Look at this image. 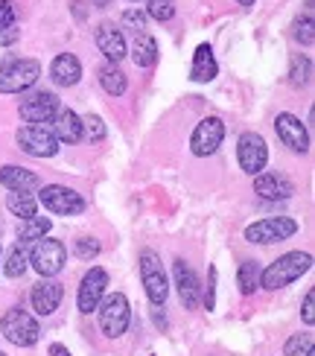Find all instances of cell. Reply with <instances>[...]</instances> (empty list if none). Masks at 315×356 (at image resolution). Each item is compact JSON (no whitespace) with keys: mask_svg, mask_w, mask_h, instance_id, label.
<instances>
[{"mask_svg":"<svg viewBox=\"0 0 315 356\" xmlns=\"http://www.w3.org/2000/svg\"><path fill=\"white\" fill-rule=\"evenodd\" d=\"M312 269V254H307V251H289V254H283L277 257L268 269L260 272V286L266 289H283V286H289L295 284L301 275H307Z\"/></svg>","mask_w":315,"mask_h":356,"instance_id":"cell-1","label":"cell"},{"mask_svg":"<svg viewBox=\"0 0 315 356\" xmlns=\"http://www.w3.org/2000/svg\"><path fill=\"white\" fill-rule=\"evenodd\" d=\"M41 76V65L35 58H6L0 67V94H24Z\"/></svg>","mask_w":315,"mask_h":356,"instance_id":"cell-2","label":"cell"},{"mask_svg":"<svg viewBox=\"0 0 315 356\" xmlns=\"http://www.w3.org/2000/svg\"><path fill=\"white\" fill-rule=\"evenodd\" d=\"M99 327L105 336H123L126 327H129V321H131V307H129V298L123 292H111V295H105V298L99 301Z\"/></svg>","mask_w":315,"mask_h":356,"instance_id":"cell-3","label":"cell"},{"mask_svg":"<svg viewBox=\"0 0 315 356\" xmlns=\"http://www.w3.org/2000/svg\"><path fill=\"white\" fill-rule=\"evenodd\" d=\"M0 333H3L12 345L33 348L41 336V327L26 309H6L3 318H0Z\"/></svg>","mask_w":315,"mask_h":356,"instance_id":"cell-4","label":"cell"},{"mask_svg":"<svg viewBox=\"0 0 315 356\" xmlns=\"http://www.w3.org/2000/svg\"><path fill=\"white\" fill-rule=\"evenodd\" d=\"M29 263L41 277H56L58 272L65 269V260H67V251L62 240H50V236H41L35 240L33 251H29Z\"/></svg>","mask_w":315,"mask_h":356,"instance_id":"cell-5","label":"cell"},{"mask_svg":"<svg viewBox=\"0 0 315 356\" xmlns=\"http://www.w3.org/2000/svg\"><path fill=\"white\" fill-rule=\"evenodd\" d=\"M298 234V222L289 219V216H268V219H260L254 225L245 228V240L248 243H257V245H275V243H283L289 236Z\"/></svg>","mask_w":315,"mask_h":356,"instance_id":"cell-6","label":"cell"},{"mask_svg":"<svg viewBox=\"0 0 315 356\" xmlns=\"http://www.w3.org/2000/svg\"><path fill=\"white\" fill-rule=\"evenodd\" d=\"M140 277H143V289L149 295V301H152L155 307H161L170 295V284H167V272H163L161 257L149 248L140 254Z\"/></svg>","mask_w":315,"mask_h":356,"instance_id":"cell-7","label":"cell"},{"mask_svg":"<svg viewBox=\"0 0 315 356\" xmlns=\"http://www.w3.org/2000/svg\"><path fill=\"white\" fill-rule=\"evenodd\" d=\"M38 202L47 207L50 213H58V216H76V213L85 211V199L79 196L76 190L62 187V184H47V187H41Z\"/></svg>","mask_w":315,"mask_h":356,"instance_id":"cell-8","label":"cell"},{"mask_svg":"<svg viewBox=\"0 0 315 356\" xmlns=\"http://www.w3.org/2000/svg\"><path fill=\"white\" fill-rule=\"evenodd\" d=\"M21 120H26L29 126H44V123H50L56 111H58V99L56 94L50 91H33V94H26L21 99Z\"/></svg>","mask_w":315,"mask_h":356,"instance_id":"cell-9","label":"cell"},{"mask_svg":"<svg viewBox=\"0 0 315 356\" xmlns=\"http://www.w3.org/2000/svg\"><path fill=\"white\" fill-rule=\"evenodd\" d=\"M18 146L33 158H53L58 152V140L47 126H24L18 131Z\"/></svg>","mask_w":315,"mask_h":356,"instance_id":"cell-10","label":"cell"},{"mask_svg":"<svg viewBox=\"0 0 315 356\" xmlns=\"http://www.w3.org/2000/svg\"><path fill=\"white\" fill-rule=\"evenodd\" d=\"M236 158H239V167L248 175H260L266 161H268V149H266V140L257 135V131H245L236 143Z\"/></svg>","mask_w":315,"mask_h":356,"instance_id":"cell-11","label":"cell"},{"mask_svg":"<svg viewBox=\"0 0 315 356\" xmlns=\"http://www.w3.org/2000/svg\"><path fill=\"white\" fill-rule=\"evenodd\" d=\"M222 138H225V123L219 117H204V120L193 129V138H190V149L193 155H213L219 146H222Z\"/></svg>","mask_w":315,"mask_h":356,"instance_id":"cell-12","label":"cell"},{"mask_svg":"<svg viewBox=\"0 0 315 356\" xmlns=\"http://www.w3.org/2000/svg\"><path fill=\"white\" fill-rule=\"evenodd\" d=\"M105 286H108V272L94 266L79 284V295H76L79 313H94V309L99 307V301L105 298Z\"/></svg>","mask_w":315,"mask_h":356,"instance_id":"cell-13","label":"cell"},{"mask_svg":"<svg viewBox=\"0 0 315 356\" xmlns=\"http://www.w3.org/2000/svg\"><path fill=\"white\" fill-rule=\"evenodd\" d=\"M275 129H277V138L283 146H289L292 152H307L309 149V135H307V129L301 126V120H298L295 114H277V120H275Z\"/></svg>","mask_w":315,"mask_h":356,"instance_id":"cell-14","label":"cell"},{"mask_svg":"<svg viewBox=\"0 0 315 356\" xmlns=\"http://www.w3.org/2000/svg\"><path fill=\"white\" fill-rule=\"evenodd\" d=\"M172 277H175L178 295H181V304H184L187 309H196L199 301H202V289H199L196 272L190 269V263H187V260H175V263H172Z\"/></svg>","mask_w":315,"mask_h":356,"instance_id":"cell-15","label":"cell"},{"mask_svg":"<svg viewBox=\"0 0 315 356\" xmlns=\"http://www.w3.org/2000/svg\"><path fill=\"white\" fill-rule=\"evenodd\" d=\"M254 193L266 202H283L295 193V184L280 172H260L254 178Z\"/></svg>","mask_w":315,"mask_h":356,"instance_id":"cell-16","label":"cell"},{"mask_svg":"<svg viewBox=\"0 0 315 356\" xmlns=\"http://www.w3.org/2000/svg\"><path fill=\"white\" fill-rule=\"evenodd\" d=\"M62 295H65V289L58 280L44 277L41 284H35L33 292H29V301H33V309L38 316H53L58 309V304H62Z\"/></svg>","mask_w":315,"mask_h":356,"instance_id":"cell-17","label":"cell"},{"mask_svg":"<svg viewBox=\"0 0 315 356\" xmlns=\"http://www.w3.org/2000/svg\"><path fill=\"white\" fill-rule=\"evenodd\" d=\"M97 47L108 62H120V58L126 56V38L114 24L105 21L97 26Z\"/></svg>","mask_w":315,"mask_h":356,"instance_id":"cell-18","label":"cell"},{"mask_svg":"<svg viewBox=\"0 0 315 356\" xmlns=\"http://www.w3.org/2000/svg\"><path fill=\"white\" fill-rule=\"evenodd\" d=\"M53 135L56 140H65V143H79L82 140V117L70 108L56 111L53 117Z\"/></svg>","mask_w":315,"mask_h":356,"instance_id":"cell-19","label":"cell"},{"mask_svg":"<svg viewBox=\"0 0 315 356\" xmlns=\"http://www.w3.org/2000/svg\"><path fill=\"white\" fill-rule=\"evenodd\" d=\"M50 76L56 85H76L79 76H82V65H79V58L73 56V53H62V56H56L53 58V65H50Z\"/></svg>","mask_w":315,"mask_h":356,"instance_id":"cell-20","label":"cell"},{"mask_svg":"<svg viewBox=\"0 0 315 356\" xmlns=\"http://www.w3.org/2000/svg\"><path fill=\"white\" fill-rule=\"evenodd\" d=\"M0 184L12 193H29L33 187H38V175L29 172L24 167H15V164H6L0 170Z\"/></svg>","mask_w":315,"mask_h":356,"instance_id":"cell-21","label":"cell"},{"mask_svg":"<svg viewBox=\"0 0 315 356\" xmlns=\"http://www.w3.org/2000/svg\"><path fill=\"white\" fill-rule=\"evenodd\" d=\"M190 79L193 82H210L216 79V58L210 44H199L196 56H193V67H190Z\"/></svg>","mask_w":315,"mask_h":356,"instance_id":"cell-22","label":"cell"},{"mask_svg":"<svg viewBox=\"0 0 315 356\" xmlns=\"http://www.w3.org/2000/svg\"><path fill=\"white\" fill-rule=\"evenodd\" d=\"M131 58L138 67H152L158 62V41L152 35H138L131 44Z\"/></svg>","mask_w":315,"mask_h":356,"instance_id":"cell-23","label":"cell"},{"mask_svg":"<svg viewBox=\"0 0 315 356\" xmlns=\"http://www.w3.org/2000/svg\"><path fill=\"white\" fill-rule=\"evenodd\" d=\"M50 225H53V222L47 216H38V213L29 216V219H24L18 225V240L21 243H35V240H41V236H47Z\"/></svg>","mask_w":315,"mask_h":356,"instance_id":"cell-24","label":"cell"},{"mask_svg":"<svg viewBox=\"0 0 315 356\" xmlns=\"http://www.w3.org/2000/svg\"><path fill=\"white\" fill-rule=\"evenodd\" d=\"M99 82H102V88H105V94H111V97H123L126 94V73L120 70V67H114V65H105L102 70H99Z\"/></svg>","mask_w":315,"mask_h":356,"instance_id":"cell-25","label":"cell"},{"mask_svg":"<svg viewBox=\"0 0 315 356\" xmlns=\"http://www.w3.org/2000/svg\"><path fill=\"white\" fill-rule=\"evenodd\" d=\"M6 207H9L15 216L29 219V216H35V211H38V199H35V196H29V193H9Z\"/></svg>","mask_w":315,"mask_h":356,"instance_id":"cell-26","label":"cell"},{"mask_svg":"<svg viewBox=\"0 0 315 356\" xmlns=\"http://www.w3.org/2000/svg\"><path fill=\"white\" fill-rule=\"evenodd\" d=\"M236 284H239V292H243V295H251L254 289L260 286V266L254 260H245L243 266H239Z\"/></svg>","mask_w":315,"mask_h":356,"instance_id":"cell-27","label":"cell"},{"mask_svg":"<svg viewBox=\"0 0 315 356\" xmlns=\"http://www.w3.org/2000/svg\"><path fill=\"white\" fill-rule=\"evenodd\" d=\"M309 82V58L307 56H292V65H289V85L292 88H304Z\"/></svg>","mask_w":315,"mask_h":356,"instance_id":"cell-28","label":"cell"},{"mask_svg":"<svg viewBox=\"0 0 315 356\" xmlns=\"http://www.w3.org/2000/svg\"><path fill=\"white\" fill-rule=\"evenodd\" d=\"M26 251H24V243H18L12 251H9V260H6V266H3V272L9 275V277H21L24 272H26Z\"/></svg>","mask_w":315,"mask_h":356,"instance_id":"cell-29","label":"cell"},{"mask_svg":"<svg viewBox=\"0 0 315 356\" xmlns=\"http://www.w3.org/2000/svg\"><path fill=\"white\" fill-rule=\"evenodd\" d=\"M82 138H88V140H102V138H105V123H102V117H97V114L82 117Z\"/></svg>","mask_w":315,"mask_h":356,"instance_id":"cell-30","label":"cell"},{"mask_svg":"<svg viewBox=\"0 0 315 356\" xmlns=\"http://www.w3.org/2000/svg\"><path fill=\"white\" fill-rule=\"evenodd\" d=\"M292 38H295V41H301L304 47H309V44L315 41V33H312V18H309V15H304V18H298V21L292 24Z\"/></svg>","mask_w":315,"mask_h":356,"instance_id":"cell-31","label":"cell"},{"mask_svg":"<svg viewBox=\"0 0 315 356\" xmlns=\"http://www.w3.org/2000/svg\"><path fill=\"white\" fill-rule=\"evenodd\" d=\"M312 348V333H295L286 345H283V353L286 356H304Z\"/></svg>","mask_w":315,"mask_h":356,"instance_id":"cell-32","label":"cell"},{"mask_svg":"<svg viewBox=\"0 0 315 356\" xmlns=\"http://www.w3.org/2000/svg\"><path fill=\"white\" fill-rule=\"evenodd\" d=\"M146 15L149 18H155V21H170L175 15V3L172 0H149Z\"/></svg>","mask_w":315,"mask_h":356,"instance_id":"cell-33","label":"cell"},{"mask_svg":"<svg viewBox=\"0 0 315 356\" xmlns=\"http://www.w3.org/2000/svg\"><path fill=\"white\" fill-rule=\"evenodd\" d=\"M73 251H76V257L91 260V257L99 254V243L94 240V236H82V240H76V245H73Z\"/></svg>","mask_w":315,"mask_h":356,"instance_id":"cell-34","label":"cell"},{"mask_svg":"<svg viewBox=\"0 0 315 356\" xmlns=\"http://www.w3.org/2000/svg\"><path fill=\"white\" fill-rule=\"evenodd\" d=\"M15 24V3L12 0H0V29Z\"/></svg>","mask_w":315,"mask_h":356,"instance_id":"cell-35","label":"cell"},{"mask_svg":"<svg viewBox=\"0 0 315 356\" xmlns=\"http://www.w3.org/2000/svg\"><path fill=\"white\" fill-rule=\"evenodd\" d=\"M123 21H126L129 26H134V29H143V26H146V15L138 12V9H126V12H123Z\"/></svg>","mask_w":315,"mask_h":356,"instance_id":"cell-36","label":"cell"},{"mask_svg":"<svg viewBox=\"0 0 315 356\" xmlns=\"http://www.w3.org/2000/svg\"><path fill=\"white\" fill-rule=\"evenodd\" d=\"M18 35H21L18 24H12V26H3V29H0V44H12V41H18Z\"/></svg>","mask_w":315,"mask_h":356,"instance_id":"cell-37","label":"cell"},{"mask_svg":"<svg viewBox=\"0 0 315 356\" xmlns=\"http://www.w3.org/2000/svg\"><path fill=\"white\" fill-rule=\"evenodd\" d=\"M312 301H315V295L307 292V298H304V321L307 324H315V309H312Z\"/></svg>","mask_w":315,"mask_h":356,"instance_id":"cell-38","label":"cell"},{"mask_svg":"<svg viewBox=\"0 0 315 356\" xmlns=\"http://www.w3.org/2000/svg\"><path fill=\"white\" fill-rule=\"evenodd\" d=\"M213 284H216V269H210V286H207V298H204L207 309H213V304H216V298H213Z\"/></svg>","mask_w":315,"mask_h":356,"instance_id":"cell-39","label":"cell"},{"mask_svg":"<svg viewBox=\"0 0 315 356\" xmlns=\"http://www.w3.org/2000/svg\"><path fill=\"white\" fill-rule=\"evenodd\" d=\"M50 356H70V350L65 345H50Z\"/></svg>","mask_w":315,"mask_h":356,"instance_id":"cell-40","label":"cell"},{"mask_svg":"<svg viewBox=\"0 0 315 356\" xmlns=\"http://www.w3.org/2000/svg\"><path fill=\"white\" fill-rule=\"evenodd\" d=\"M108 3H111V0H94V6H99V9H105Z\"/></svg>","mask_w":315,"mask_h":356,"instance_id":"cell-41","label":"cell"},{"mask_svg":"<svg viewBox=\"0 0 315 356\" xmlns=\"http://www.w3.org/2000/svg\"><path fill=\"white\" fill-rule=\"evenodd\" d=\"M239 6H254V0H239Z\"/></svg>","mask_w":315,"mask_h":356,"instance_id":"cell-42","label":"cell"},{"mask_svg":"<svg viewBox=\"0 0 315 356\" xmlns=\"http://www.w3.org/2000/svg\"><path fill=\"white\" fill-rule=\"evenodd\" d=\"M304 356H315V350H312V348H309V350H307V353H304Z\"/></svg>","mask_w":315,"mask_h":356,"instance_id":"cell-43","label":"cell"},{"mask_svg":"<svg viewBox=\"0 0 315 356\" xmlns=\"http://www.w3.org/2000/svg\"><path fill=\"white\" fill-rule=\"evenodd\" d=\"M0 356H6V353H0Z\"/></svg>","mask_w":315,"mask_h":356,"instance_id":"cell-44","label":"cell"}]
</instances>
